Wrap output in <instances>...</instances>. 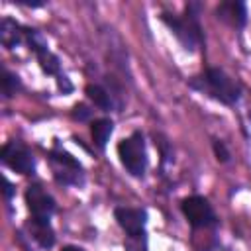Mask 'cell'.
Segmentation results:
<instances>
[{
  "instance_id": "6da1fadb",
  "label": "cell",
  "mask_w": 251,
  "mask_h": 251,
  "mask_svg": "<svg viewBox=\"0 0 251 251\" xmlns=\"http://www.w3.org/2000/svg\"><path fill=\"white\" fill-rule=\"evenodd\" d=\"M190 86L220 100L226 106H233L241 96V84L220 67L206 69L200 76H194L190 80Z\"/></svg>"
},
{
  "instance_id": "7a4b0ae2",
  "label": "cell",
  "mask_w": 251,
  "mask_h": 251,
  "mask_svg": "<svg viewBox=\"0 0 251 251\" xmlns=\"http://www.w3.org/2000/svg\"><path fill=\"white\" fill-rule=\"evenodd\" d=\"M200 14V4L198 2H190L184 8L182 16L176 14H163L161 20L171 27V31L176 35V39L186 47V49H196L202 45L204 35H202V25L198 20Z\"/></svg>"
},
{
  "instance_id": "3957f363",
  "label": "cell",
  "mask_w": 251,
  "mask_h": 251,
  "mask_svg": "<svg viewBox=\"0 0 251 251\" xmlns=\"http://www.w3.org/2000/svg\"><path fill=\"white\" fill-rule=\"evenodd\" d=\"M118 157L129 175L143 176L147 169V151H145V139L141 131H133L129 137L118 143Z\"/></svg>"
},
{
  "instance_id": "277c9868",
  "label": "cell",
  "mask_w": 251,
  "mask_h": 251,
  "mask_svg": "<svg viewBox=\"0 0 251 251\" xmlns=\"http://www.w3.org/2000/svg\"><path fill=\"white\" fill-rule=\"evenodd\" d=\"M180 210L194 229H206V227L216 226V214L204 196L194 194V196L184 198L180 204Z\"/></svg>"
},
{
  "instance_id": "5b68a950",
  "label": "cell",
  "mask_w": 251,
  "mask_h": 251,
  "mask_svg": "<svg viewBox=\"0 0 251 251\" xmlns=\"http://www.w3.org/2000/svg\"><path fill=\"white\" fill-rule=\"evenodd\" d=\"M25 202L31 214V220L35 222H51V216L57 210V204L49 192H45L39 184H31L25 190Z\"/></svg>"
},
{
  "instance_id": "8992f818",
  "label": "cell",
  "mask_w": 251,
  "mask_h": 251,
  "mask_svg": "<svg viewBox=\"0 0 251 251\" xmlns=\"http://www.w3.org/2000/svg\"><path fill=\"white\" fill-rule=\"evenodd\" d=\"M2 163L8 165L12 171H16L20 175H29L35 169V159H33L31 151L16 139L8 141L2 147Z\"/></svg>"
},
{
  "instance_id": "52a82bcc",
  "label": "cell",
  "mask_w": 251,
  "mask_h": 251,
  "mask_svg": "<svg viewBox=\"0 0 251 251\" xmlns=\"http://www.w3.org/2000/svg\"><path fill=\"white\" fill-rule=\"evenodd\" d=\"M51 167H53L55 178L61 184H80L82 182V167L69 153L53 151L51 153Z\"/></svg>"
},
{
  "instance_id": "ba28073f",
  "label": "cell",
  "mask_w": 251,
  "mask_h": 251,
  "mask_svg": "<svg viewBox=\"0 0 251 251\" xmlns=\"http://www.w3.org/2000/svg\"><path fill=\"white\" fill-rule=\"evenodd\" d=\"M114 218L118 226L131 237V239H141L145 235V224H147V212L143 208H127V206H118L114 210Z\"/></svg>"
},
{
  "instance_id": "9c48e42d",
  "label": "cell",
  "mask_w": 251,
  "mask_h": 251,
  "mask_svg": "<svg viewBox=\"0 0 251 251\" xmlns=\"http://www.w3.org/2000/svg\"><path fill=\"white\" fill-rule=\"evenodd\" d=\"M216 16H218V20L226 22L227 25H231V27H235V29L243 27L245 22H247V10H245V4H243V2H235V0L218 4V8H216Z\"/></svg>"
},
{
  "instance_id": "30bf717a",
  "label": "cell",
  "mask_w": 251,
  "mask_h": 251,
  "mask_svg": "<svg viewBox=\"0 0 251 251\" xmlns=\"http://www.w3.org/2000/svg\"><path fill=\"white\" fill-rule=\"evenodd\" d=\"M24 35H25V31H22L20 24H16L10 18L2 20V24H0V41H2L4 47H8V49L16 47L24 39Z\"/></svg>"
},
{
  "instance_id": "8fae6325",
  "label": "cell",
  "mask_w": 251,
  "mask_h": 251,
  "mask_svg": "<svg viewBox=\"0 0 251 251\" xmlns=\"http://www.w3.org/2000/svg\"><path fill=\"white\" fill-rule=\"evenodd\" d=\"M29 229H31V237L43 249L53 247V243H55V231L51 227V222H35V220H31L29 222Z\"/></svg>"
},
{
  "instance_id": "7c38bea8",
  "label": "cell",
  "mask_w": 251,
  "mask_h": 251,
  "mask_svg": "<svg viewBox=\"0 0 251 251\" xmlns=\"http://www.w3.org/2000/svg\"><path fill=\"white\" fill-rule=\"evenodd\" d=\"M112 131H114V124H112V120H108V118H100V120H94V122L90 124L92 139H94V143H96L100 149L106 147V141L110 139Z\"/></svg>"
},
{
  "instance_id": "4fadbf2b",
  "label": "cell",
  "mask_w": 251,
  "mask_h": 251,
  "mask_svg": "<svg viewBox=\"0 0 251 251\" xmlns=\"http://www.w3.org/2000/svg\"><path fill=\"white\" fill-rule=\"evenodd\" d=\"M86 96L94 102V106H98L100 110H104V112H108V110H112V98H110V94L100 86V84H88L86 86Z\"/></svg>"
},
{
  "instance_id": "5bb4252c",
  "label": "cell",
  "mask_w": 251,
  "mask_h": 251,
  "mask_svg": "<svg viewBox=\"0 0 251 251\" xmlns=\"http://www.w3.org/2000/svg\"><path fill=\"white\" fill-rule=\"evenodd\" d=\"M20 88H22L20 78H18L16 75H12L10 71L4 69V78H2V92H4V96L10 98V96H14Z\"/></svg>"
},
{
  "instance_id": "9a60e30c",
  "label": "cell",
  "mask_w": 251,
  "mask_h": 251,
  "mask_svg": "<svg viewBox=\"0 0 251 251\" xmlns=\"http://www.w3.org/2000/svg\"><path fill=\"white\" fill-rule=\"evenodd\" d=\"M214 153H216L218 161H222V163H227V161H229V151H227V147L224 145V141H220V139L214 141Z\"/></svg>"
},
{
  "instance_id": "2e32d148",
  "label": "cell",
  "mask_w": 251,
  "mask_h": 251,
  "mask_svg": "<svg viewBox=\"0 0 251 251\" xmlns=\"http://www.w3.org/2000/svg\"><path fill=\"white\" fill-rule=\"evenodd\" d=\"M73 116L76 118V120H86L88 116H90V110H86V106H75V112H73Z\"/></svg>"
},
{
  "instance_id": "e0dca14e",
  "label": "cell",
  "mask_w": 251,
  "mask_h": 251,
  "mask_svg": "<svg viewBox=\"0 0 251 251\" xmlns=\"http://www.w3.org/2000/svg\"><path fill=\"white\" fill-rule=\"evenodd\" d=\"M61 251H84L82 247H76V245H67V247H63Z\"/></svg>"
},
{
  "instance_id": "ac0fdd59",
  "label": "cell",
  "mask_w": 251,
  "mask_h": 251,
  "mask_svg": "<svg viewBox=\"0 0 251 251\" xmlns=\"http://www.w3.org/2000/svg\"><path fill=\"white\" fill-rule=\"evenodd\" d=\"M129 251H145V249H139V247H131Z\"/></svg>"
}]
</instances>
